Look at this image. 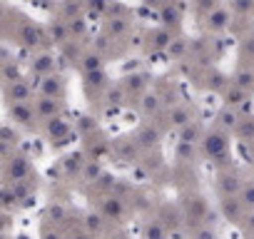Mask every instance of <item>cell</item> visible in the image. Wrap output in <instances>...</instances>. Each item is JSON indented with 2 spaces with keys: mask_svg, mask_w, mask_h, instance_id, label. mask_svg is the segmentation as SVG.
I'll return each mask as SVG.
<instances>
[{
  "mask_svg": "<svg viewBox=\"0 0 254 239\" xmlns=\"http://www.w3.org/2000/svg\"><path fill=\"white\" fill-rule=\"evenodd\" d=\"M199 145H202V155L204 157H209V160H224L227 152H229V135L214 127V130L204 132V137H202Z\"/></svg>",
  "mask_w": 254,
  "mask_h": 239,
  "instance_id": "1",
  "label": "cell"
},
{
  "mask_svg": "<svg viewBox=\"0 0 254 239\" xmlns=\"http://www.w3.org/2000/svg\"><path fill=\"white\" fill-rule=\"evenodd\" d=\"M177 30H170V28H165V25H157V28H152L147 35H145V45H147V50H152V53H167L170 48H172V43L177 40Z\"/></svg>",
  "mask_w": 254,
  "mask_h": 239,
  "instance_id": "2",
  "label": "cell"
},
{
  "mask_svg": "<svg viewBox=\"0 0 254 239\" xmlns=\"http://www.w3.org/2000/svg\"><path fill=\"white\" fill-rule=\"evenodd\" d=\"M3 97H5V105H13V102H33L38 97L33 82L28 80H15V82H5L3 85Z\"/></svg>",
  "mask_w": 254,
  "mask_h": 239,
  "instance_id": "3",
  "label": "cell"
},
{
  "mask_svg": "<svg viewBox=\"0 0 254 239\" xmlns=\"http://www.w3.org/2000/svg\"><path fill=\"white\" fill-rule=\"evenodd\" d=\"M232 20H234V15H232L229 5H219L217 10H212V13L202 20V28H204L209 35H222L224 30L232 28Z\"/></svg>",
  "mask_w": 254,
  "mask_h": 239,
  "instance_id": "4",
  "label": "cell"
},
{
  "mask_svg": "<svg viewBox=\"0 0 254 239\" xmlns=\"http://www.w3.org/2000/svg\"><path fill=\"white\" fill-rule=\"evenodd\" d=\"M8 117L13 120L15 125L28 127V130H35L38 122H40L38 115H35L33 102H13V105H8Z\"/></svg>",
  "mask_w": 254,
  "mask_h": 239,
  "instance_id": "5",
  "label": "cell"
},
{
  "mask_svg": "<svg viewBox=\"0 0 254 239\" xmlns=\"http://www.w3.org/2000/svg\"><path fill=\"white\" fill-rule=\"evenodd\" d=\"M35 92H38V95H43V97H55V100H65V95H67V80H65V77H63L60 72L45 75V77H40V82H38Z\"/></svg>",
  "mask_w": 254,
  "mask_h": 239,
  "instance_id": "6",
  "label": "cell"
},
{
  "mask_svg": "<svg viewBox=\"0 0 254 239\" xmlns=\"http://www.w3.org/2000/svg\"><path fill=\"white\" fill-rule=\"evenodd\" d=\"M33 107H35V115H38L40 122H50V120L60 117V115H63V110H65L63 100H55V97H43V95H38V97L33 100Z\"/></svg>",
  "mask_w": 254,
  "mask_h": 239,
  "instance_id": "7",
  "label": "cell"
},
{
  "mask_svg": "<svg viewBox=\"0 0 254 239\" xmlns=\"http://www.w3.org/2000/svg\"><path fill=\"white\" fill-rule=\"evenodd\" d=\"M30 72L35 75V77H45V75H53L55 72V67H58V55H53V53H48V50H38V53H33L30 55Z\"/></svg>",
  "mask_w": 254,
  "mask_h": 239,
  "instance_id": "8",
  "label": "cell"
},
{
  "mask_svg": "<svg viewBox=\"0 0 254 239\" xmlns=\"http://www.w3.org/2000/svg\"><path fill=\"white\" fill-rule=\"evenodd\" d=\"M30 175H33V167H30L28 157H23V155L8 157V162H5V177L13 179V184L15 182H28Z\"/></svg>",
  "mask_w": 254,
  "mask_h": 239,
  "instance_id": "9",
  "label": "cell"
},
{
  "mask_svg": "<svg viewBox=\"0 0 254 239\" xmlns=\"http://www.w3.org/2000/svg\"><path fill=\"white\" fill-rule=\"evenodd\" d=\"M82 85H85V92L87 97H105V92L110 90V75L107 70H97V72H90V75H82Z\"/></svg>",
  "mask_w": 254,
  "mask_h": 239,
  "instance_id": "10",
  "label": "cell"
},
{
  "mask_svg": "<svg viewBox=\"0 0 254 239\" xmlns=\"http://www.w3.org/2000/svg\"><path fill=\"white\" fill-rule=\"evenodd\" d=\"M43 125H45V137H48L50 142H55V145L67 142L70 135H72V125L67 122L63 115L55 117V120H50V122H43Z\"/></svg>",
  "mask_w": 254,
  "mask_h": 239,
  "instance_id": "11",
  "label": "cell"
},
{
  "mask_svg": "<svg viewBox=\"0 0 254 239\" xmlns=\"http://www.w3.org/2000/svg\"><path fill=\"white\" fill-rule=\"evenodd\" d=\"M132 137L137 140V145H140L142 150H152V147H157V145L162 142V130H160V125H155V122H142V125L135 130Z\"/></svg>",
  "mask_w": 254,
  "mask_h": 239,
  "instance_id": "12",
  "label": "cell"
},
{
  "mask_svg": "<svg viewBox=\"0 0 254 239\" xmlns=\"http://www.w3.org/2000/svg\"><path fill=\"white\" fill-rule=\"evenodd\" d=\"M247 207H244V202L239 199V197H222L219 199V214L224 217V219H229V222H234V224H242L244 222V217H247Z\"/></svg>",
  "mask_w": 254,
  "mask_h": 239,
  "instance_id": "13",
  "label": "cell"
},
{
  "mask_svg": "<svg viewBox=\"0 0 254 239\" xmlns=\"http://www.w3.org/2000/svg\"><path fill=\"white\" fill-rule=\"evenodd\" d=\"M192 122H194V110H192L187 102H177L175 107L167 110V125L182 130V127H187V125H192Z\"/></svg>",
  "mask_w": 254,
  "mask_h": 239,
  "instance_id": "14",
  "label": "cell"
},
{
  "mask_svg": "<svg viewBox=\"0 0 254 239\" xmlns=\"http://www.w3.org/2000/svg\"><path fill=\"white\" fill-rule=\"evenodd\" d=\"M157 18H160V25H165V28L180 33V28H182V13H180L177 0H170V3H165V5L157 10Z\"/></svg>",
  "mask_w": 254,
  "mask_h": 239,
  "instance_id": "15",
  "label": "cell"
},
{
  "mask_svg": "<svg viewBox=\"0 0 254 239\" xmlns=\"http://www.w3.org/2000/svg\"><path fill=\"white\" fill-rule=\"evenodd\" d=\"M140 145H137V140L135 137H117L115 142H112V152L120 157V160H125V162H135L137 160V155H140Z\"/></svg>",
  "mask_w": 254,
  "mask_h": 239,
  "instance_id": "16",
  "label": "cell"
},
{
  "mask_svg": "<svg viewBox=\"0 0 254 239\" xmlns=\"http://www.w3.org/2000/svg\"><path fill=\"white\" fill-rule=\"evenodd\" d=\"M242 187H244V182H242V177H239L234 170H229V172H222V175H219L217 189H219V194H222V197H239Z\"/></svg>",
  "mask_w": 254,
  "mask_h": 239,
  "instance_id": "17",
  "label": "cell"
},
{
  "mask_svg": "<svg viewBox=\"0 0 254 239\" xmlns=\"http://www.w3.org/2000/svg\"><path fill=\"white\" fill-rule=\"evenodd\" d=\"M120 82H122V87L127 90V95H130V100H132V97H142V95L147 92L150 77H147L145 72H132V75H125Z\"/></svg>",
  "mask_w": 254,
  "mask_h": 239,
  "instance_id": "18",
  "label": "cell"
},
{
  "mask_svg": "<svg viewBox=\"0 0 254 239\" xmlns=\"http://www.w3.org/2000/svg\"><path fill=\"white\" fill-rule=\"evenodd\" d=\"M100 214H102L105 219H112V222L122 219V217H125V199L110 192V194L100 202Z\"/></svg>",
  "mask_w": 254,
  "mask_h": 239,
  "instance_id": "19",
  "label": "cell"
},
{
  "mask_svg": "<svg viewBox=\"0 0 254 239\" xmlns=\"http://www.w3.org/2000/svg\"><path fill=\"white\" fill-rule=\"evenodd\" d=\"M137 110L145 117H155L165 110V100H162L160 92H145L142 97H137Z\"/></svg>",
  "mask_w": 254,
  "mask_h": 239,
  "instance_id": "20",
  "label": "cell"
},
{
  "mask_svg": "<svg viewBox=\"0 0 254 239\" xmlns=\"http://www.w3.org/2000/svg\"><path fill=\"white\" fill-rule=\"evenodd\" d=\"M48 35H50V43L58 45V48H63L65 43L72 40V35H70V25H67L63 18H53V20L48 23Z\"/></svg>",
  "mask_w": 254,
  "mask_h": 239,
  "instance_id": "21",
  "label": "cell"
},
{
  "mask_svg": "<svg viewBox=\"0 0 254 239\" xmlns=\"http://www.w3.org/2000/svg\"><path fill=\"white\" fill-rule=\"evenodd\" d=\"M232 82L239 85L242 90H247L249 95H254V65H244L239 62L232 72Z\"/></svg>",
  "mask_w": 254,
  "mask_h": 239,
  "instance_id": "22",
  "label": "cell"
},
{
  "mask_svg": "<svg viewBox=\"0 0 254 239\" xmlns=\"http://www.w3.org/2000/svg\"><path fill=\"white\" fill-rule=\"evenodd\" d=\"M102 30H105V35L112 43H117V40H122L127 33H130V20H127V18H107Z\"/></svg>",
  "mask_w": 254,
  "mask_h": 239,
  "instance_id": "23",
  "label": "cell"
},
{
  "mask_svg": "<svg viewBox=\"0 0 254 239\" xmlns=\"http://www.w3.org/2000/svg\"><path fill=\"white\" fill-rule=\"evenodd\" d=\"M85 13H87L85 0H65V3H60V8H58V18H63L65 23H70L75 18H82Z\"/></svg>",
  "mask_w": 254,
  "mask_h": 239,
  "instance_id": "24",
  "label": "cell"
},
{
  "mask_svg": "<svg viewBox=\"0 0 254 239\" xmlns=\"http://www.w3.org/2000/svg\"><path fill=\"white\" fill-rule=\"evenodd\" d=\"M239 120H242V115L234 110V107H222V112L217 115V130H222V132H234L237 130V125H239Z\"/></svg>",
  "mask_w": 254,
  "mask_h": 239,
  "instance_id": "25",
  "label": "cell"
},
{
  "mask_svg": "<svg viewBox=\"0 0 254 239\" xmlns=\"http://www.w3.org/2000/svg\"><path fill=\"white\" fill-rule=\"evenodd\" d=\"M77 67H80L82 75H90V72L105 70V55H100V53H95V50H85V55L80 58Z\"/></svg>",
  "mask_w": 254,
  "mask_h": 239,
  "instance_id": "26",
  "label": "cell"
},
{
  "mask_svg": "<svg viewBox=\"0 0 254 239\" xmlns=\"http://www.w3.org/2000/svg\"><path fill=\"white\" fill-rule=\"evenodd\" d=\"M207 90H212V92H224L229 85H232V77L229 75H224L222 70H217V67H212V70H207Z\"/></svg>",
  "mask_w": 254,
  "mask_h": 239,
  "instance_id": "27",
  "label": "cell"
},
{
  "mask_svg": "<svg viewBox=\"0 0 254 239\" xmlns=\"http://www.w3.org/2000/svg\"><path fill=\"white\" fill-rule=\"evenodd\" d=\"M252 95L247 92V90H242L239 85H229L224 92H222V100H224V107H239V105H244L247 100H249Z\"/></svg>",
  "mask_w": 254,
  "mask_h": 239,
  "instance_id": "28",
  "label": "cell"
},
{
  "mask_svg": "<svg viewBox=\"0 0 254 239\" xmlns=\"http://www.w3.org/2000/svg\"><path fill=\"white\" fill-rule=\"evenodd\" d=\"M102 100L107 102V107H122L127 100H130V95H127V90L122 87V82H115V85H110V90L105 92Z\"/></svg>",
  "mask_w": 254,
  "mask_h": 239,
  "instance_id": "29",
  "label": "cell"
},
{
  "mask_svg": "<svg viewBox=\"0 0 254 239\" xmlns=\"http://www.w3.org/2000/svg\"><path fill=\"white\" fill-rule=\"evenodd\" d=\"M85 165H87V160H85L82 152H70V155H65V160H63L65 175H82Z\"/></svg>",
  "mask_w": 254,
  "mask_h": 239,
  "instance_id": "30",
  "label": "cell"
},
{
  "mask_svg": "<svg viewBox=\"0 0 254 239\" xmlns=\"http://www.w3.org/2000/svg\"><path fill=\"white\" fill-rule=\"evenodd\" d=\"M207 212H209V207H207L204 197H199V194L190 197V202H187V217H192V219H199V222H204Z\"/></svg>",
  "mask_w": 254,
  "mask_h": 239,
  "instance_id": "31",
  "label": "cell"
},
{
  "mask_svg": "<svg viewBox=\"0 0 254 239\" xmlns=\"http://www.w3.org/2000/svg\"><path fill=\"white\" fill-rule=\"evenodd\" d=\"M229 10L237 20H247L254 15V0H229Z\"/></svg>",
  "mask_w": 254,
  "mask_h": 239,
  "instance_id": "32",
  "label": "cell"
},
{
  "mask_svg": "<svg viewBox=\"0 0 254 239\" xmlns=\"http://www.w3.org/2000/svg\"><path fill=\"white\" fill-rule=\"evenodd\" d=\"M202 137H204V132H202V127H199L197 120H194L192 125H187V127H182V130H180V142L197 145V142H202Z\"/></svg>",
  "mask_w": 254,
  "mask_h": 239,
  "instance_id": "33",
  "label": "cell"
},
{
  "mask_svg": "<svg viewBox=\"0 0 254 239\" xmlns=\"http://www.w3.org/2000/svg\"><path fill=\"white\" fill-rule=\"evenodd\" d=\"M234 135H237L239 140H244V142H254V117H252V115H247V117L239 120Z\"/></svg>",
  "mask_w": 254,
  "mask_h": 239,
  "instance_id": "34",
  "label": "cell"
},
{
  "mask_svg": "<svg viewBox=\"0 0 254 239\" xmlns=\"http://www.w3.org/2000/svg\"><path fill=\"white\" fill-rule=\"evenodd\" d=\"M222 3H219V0H192V10L197 13V18L199 20H204L212 10H217Z\"/></svg>",
  "mask_w": 254,
  "mask_h": 239,
  "instance_id": "35",
  "label": "cell"
},
{
  "mask_svg": "<svg viewBox=\"0 0 254 239\" xmlns=\"http://www.w3.org/2000/svg\"><path fill=\"white\" fill-rule=\"evenodd\" d=\"M75 127H77V132H80V135L92 137V132H97V120H95V117H90V115H80V117L75 120Z\"/></svg>",
  "mask_w": 254,
  "mask_h": 239,
  "instance_id": "36",
  "label": "cell"
},
{
  "mask_svg": "<svg viewBox=\"0 0 254 239\" xmlns=\"http://www.w3.org/2000/svg\"><path fill=\"white\" fill-rule=\"evenodd\" d=\"M145 239H167V227L160 219H150L145 224Z\"/></svg>",
  "mask_w": 254,
  "mask_h": 239,
  "instance_id": "37",
  "label": "cell"
},
{
  "mask_svg": "<svg viewBox=\"0 0 254 239\" xmlns=\"http://www.w3.org/2000/svg\"><path fill=\"white\" fill-rule=\"evenodd\" d=\"M239 62L244 65H254V33L247 35L242 40V48H239Z\"/></svg>",
  "mask_w": 254,
  "mask_h": 239,
  "instance_id": "38",
  "label": "cell"
},
{
  "mask_svg": "<svg viewBox=\"0 0 254 239\" xmlns=\"http://www.w3.org/2000/svg\"><path fill=\"white\" fill-rule=\"evenodd\" d=\"M15 80H23L20 67H18L15 60L5 58V60H3V85H5V82H15Z\"/></svg>",
  "mask_w": 254,
  "mask_h": 239,
  "instance_id": "39",
  "label": "cell"
},
{
  "mask_svg": "<svg viewBox=\"0 0 254 239\" xmlns=\"http://www.w3.org/2000/svg\"><path fill=\"white\" fill-rule=\"evenodd\" d=\"M167 55H172V60H182L185 55H190V40L177 35V40L172 43V48L167 50Z\"/></svg>",
  "mask_w": 254,
  "mask_h": 239,
  "instance_id": "40",
  "label": "cell"
},
{
  "mask_svg": "<svg viewBox=\"0 0 254 239\" xmlns=\"http://www.w3.org/2000/svg\"><path fill=\"white\" fill-rule=\"evenodd\" d=\"M60 55L67 58V62H80V58L85 55V50H80L77 40H70V43H65V45L60 48Z\"/></svg>",
  "mask_w": 254,
  "mask_h": 239,
  "instance_id": "41",
  "label": "cell"
},
{
  "mask_svg": "<svg viewBox=\"0 0 254 239\" xmlns=\"http://www.w3.org/2000/svg\"><path fill=\"white\" fill-rule=\"evenodd\" d=\"M102 175H105V172H102V167L97 165V160H87V165H85V170H82L80 177H82L85 182H97Z\"/></svg>",
  "mask_w": 254,
  "mask_h": 239,
  "instance_id": "42",
  "label": "cell"
},
{
  "mask_svg": "<svg viewBox=\"0 0 254 239\" xmlns=\"http://www.w3.org/2000/svg\"><path fill=\"white\" fill-rule=\"evenodd\" d=\"M102 227H105V217H102L100 212H97V214H87V217H85V229H87L90 234H95V237H97V234L102 232Z\"/></svg>",
  "mask_w": 254,
  "mask_h": 239,
  "instance_id": "43",
  "label": "cell"
},
{
  "mask_svg": "<svg viewBox=\"0 0 254 239\" xmlns=\"http://www.w3.org/2000/svg\"><path fill=\"white\" fill-rule=\"evenodd\" d=\"M239 199L244 202V207H247L249 212H254V179L244 182V187H242V192H239Z\"/></svg>",
  "mask_w": 254,
  "mask_h": 239,
  "instance_id": "44",
  "label": "cell"
},
{
  "mask_svg": "<svg viewBox=\"0 0 254 239\" xmlns=\"http://www.w3.org/2000/svg\"><path fill=\"white\" fill-rule=\"evenodd\" d=\"M67 25H70V35H72V40H80V38H85V33H87V20H85V15H82V18H75V20H70Z\"/></svg>",
  "mask_w": 254,
  "mask_h": 239,
  "instance_id": "45",
  "label": "cell"
},
{
  "mask_svg": "<svg viewBox=\"0 0 254 239\" xmlns=\"http://www.w3.org/2000/svg\"><path fill=\"white\" fill-rule=\"evenodd\" d=\"M175 157H177V162H192L194 160V145L180 142L177 150H175Z\"/></svg>",
  "mask_w": 254,
  "mask_h": 239,
  "instance_id": "46",
  "label": "cell"
},
{
  "mask_svg": "<svg viewBox=\"0 0 254 239\" xmlns=\"http://www.w3.org/2000/svg\"><path fill=\"white\" fill-rule=\"evenodd\" d=\"M207 50H209V43H207L204 38H194V40L190 43V55H192V58H202Z\"/></svg>",
  "mask_w": 254,
  "mask_h": 239,
  "instance_id": "47",
  "label": "cell"
},
{
  "mask_svg": "<svg viewBox=\"0 0 254 239\" xmlns=\"http://www.w3.org/2000/svg\"><path fill=\"white\" fill-rule=\"evenodd\" d=\"M48 214H50V219H53V222H63V219L67 217V209H65V207H60V204H53Z\"/></svg>",
  "mask_w": 254,
  "mask_h": 239,
  "instance_id": "48",
  "label": "cell"
},
{
  "mask_svg": "<svg viewBox=\"0 0 254 239\" xmlns=\"http://www.w3.org/2000/svg\"><path fill=\"white\" fill-rule=\"evenodd\" d=\"M194 239H217V237H214V229H212V227L202 224V227L194 232Z\"/></svg>",
  "mask_w": 254,
  "mask_h": 239,
  "instance_id": "49",
  "label": "cell"
},
{
  "mask_svg": "<svg viewBox=\"0 0 254 239\" xmlns=\"http://www.w3.org/2000/svg\"><path fill=\"white\" fill-rule=\"evenodd\" d=\"M15 202H18L15 192H10V187H5V189H3V207L8 209V207H10V204H15Z\"/></svg>",
  "mask_w": 254,
  "mask_h": 239,
  "instance_id": "50",
  "label": "cell"
},
{
  "mask_svg": "<svg viewBox=\"0 0 254 239\" xmlns=\"http://www.w3.org/2000/svg\"><path fill=\"white\" fill-rule=\"evenodd\" d=\"M239 227H244L247 234H254V212H247V217H244V222Z\"/></svg>",
  "mask_w": 254,
  "mask_h": 239,
  "instance_id": "51",
  "label": "cell"
},
{
  "mask_svg": "<svg viewBox=\"0 0 254 239\" xmlns=\"http://www.w3.org/2000/svg\"><path fill=\"white\" fill-rule=\"evenodd\" d=\"M43 239H63V234H60L58 229H50V227H45V229H43Z\"/></svg>",
  "mask_w": 254,
  "mask_h": 239,
  "instance_id": "52",
  "label": "cell"
},
{
  "mask_svg": "<svg viewBox=\"0 0 254 239\" xmlns=\"http://www.w3.org/2000/svg\"><path fill=\"white\" fill-rule=\"evenodd\" d=\"M70 239H95V234H90L87 229H77V232L70 234Z\"/></svg>",
  "mask_w": 254,
  "mask_h": 239,
  "instance_id": "53",
  "label": "cell"
},
{
  "mask_svg": "<svg viewBox=\"0 0 254 239\" xmlns=\"http://www.w3.org/2000/svg\"><path fill=\"white\" fill-rule=\"evenodd\" d=\"M165 3H170V0H145V5H152V8H157V10H160Z\"/></svg>",
  "mask_w": 254,
  "mask_h": 239,
  "instance_id": "54",
  "label": "cell"
},
{
  "mask_svg": "<svg viewBox=\"0 0 254 239\" xmlns=\"http://www.w3.org/2000/svg\"><path fill=\"white\" fill-rule=\"evenodd\" d=\"M252 179H254V175H252Z\"/></svg>",
  "mask_w": 254,
  "mask_h": 239,
  "instance_id": "55",
  "label": "cell"
}]
</instances>
